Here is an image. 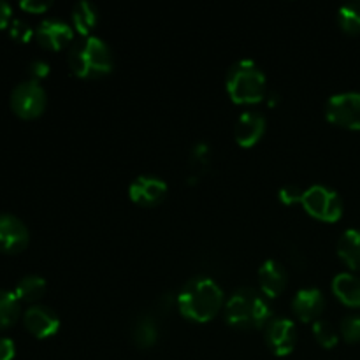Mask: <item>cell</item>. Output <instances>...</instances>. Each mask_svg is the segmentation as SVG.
Masks as SVG:
<instances>
[{"label": "cell", "mask_w": 360, "mask_h": 360, "mask_svg": "<svg viewBox=\"0 0 360 360\" xmlns=\"http://www.w3.org/2000/svg\"><path fill=\"white\" fill-rule=\"evenodd\" d=\"M224 304V292L211 278H193L179 292L178 306L185 319L192 322H210Z\"/></svg>", "instance_id": "cell-1"}, {"label": "cell", "mask_w": 360, "mask_h": 360, "mask_svg": "<svg viewBox=\"0 0 360 360\" xmlns=\"http://www.w3.org/2000/svg\"><path fill=\"white\" fill-rule=\"evenodd\" d=\"M271 306L262 292L255 288H239L225 304V320L238 329H260L271 322Z\"/></svg>", "instance_id": "cell-2"}, {"label": "cell", "mask_w": 360, "mask_h": 360, "mask_svg": "<svg viewBox=\"0 0 360 360\" xmlns=\"http://www.w3.org/2000/svg\"><path fill=\"white\" fill-rule=\"evenodd\" d=\"M69 65L76 76L84 79L102 77L112 70V55L101 37L84 35L69 51Z\"/></svg>", "instance_id": "cell-3"}, {"label": "cell", "mask_w": 360, "mask_h": 360, "mask_svg": "<svg viewBox=\"0 0 360 360\" xmlns=\"http://www.w3.org/2000/svg\"><path fill=\"white\" fill-rule=\"evenodd\" d=\"M225 83L236 104H257L266 97V74L250 58L236 62L229 69Z\"/></svg>", "instance_id": "cell-4"}, {"label": "cell", "mask_w": 360, "mask_h": 360, "mask_svg": "<svg viewBox=\"0 0 360 360\" xmlns=\"http://www.w3.org/2000/svg\"><path fill=\"white\" fill-rule=\"evenodd\" d=\"M301 204L311 217L322 221H338L343 214V202L338 192L323 185H313L302 193Z\"/></svg>", "instance_id": "cell-5"}, {"label": "cell", "mask_w": 360, "mask_h": 360, "mask_svg": "<svg viewBox=\"0 0 360 360\" xmlns=\"http://www.w3.org/2000/svg\"><path fill=\"white\" fill-rule=\"evenodd\" d=\"M11 108L20 118H37L46 108L44 88L34 79L16 84V88L11 94Z\"/></svg>", "instance_id": "cell-6"}, {"label": "cell", "mask_w": 360, "mask_h": 360, "mask_svg": "<svg viewBox=\"0 0 360 360\" xmlns=\"http://www.w3.org/2000/svg\"><path fill=\"white\" fill-rule=\"evenodd\" d=\"M326 116L334 125L345 129H360V94L357 91H345L333 95L326 105Z\"/></svg>", "instance_id": "cell-7"}, {"label": "cell", "mask_w": 360, "mask_h": 360, "mask_svg": "<svg viewBox=\"0 0 360 360\" xmlns=\"http://www.w3.org/2000/svg\"><path fill=\"white\" fill-rule=\"evenodd\" d=\"M167 193V183L157 176H139L129 186L130 199L143 207H153L164 200Z\"/></svg>", "instance_id": "cell-8"}, {"label": "cell", "mask_w": 360, "mask_h": 360, "mask_svg": "<svg viewBox=\"0 0 360 360\" xmlns=\"http://www.w3.org/2000/svg\"><path fill=\"white\" fill-rule=\"evenodd\" d=\"M266 340L271 350L276 355L283 357L288 355L295 347L297 341V329L295 323L287 316H280V319H273L267 323L266 329Z\"/></svg>", "instance_id": "cell-9"}, {"label": "cell", "mask_w": 360, "mask_h": 360, "mask_svg": "<svg viewBox=\"0 0 360 360\" xmlns=\"http://www.w3.org/2000/svg\"><path fill=\"white\" fill-rule=\"evenodd\" d=\"M72 27L65 23L58 18H48V20L41 21L39 27L35 28V39L39 44L51 51H58V49L65 48L70 41H72Z\"/></svg>", "instance_id": "cell-10"}, {"label": "cell", "mask_w": 360, "mask_h": 360, "mask_svg": "<svg viewBox=\"0 0 360 360\" xmlns=\"http://www.w3.org/2000/svg\"><path fill=\"white\" fill-rule=\"evenodd\" d=\"M28 245V229L13 214H0V252L20 253Z\"/></svg>", "instance_id": "cell-11"}, {"label": "cell", "mask_w": 360, "mask_h": 360, "mask_svg": "<svg viewBox=\"0 0 360 360\" xmlns=\"http://www.w3.org/2000/svg\"><path fill=\"white\" fill-rule=\"evenodd\" d=\"M23 323L28 333L34 334L35 338L44 340V338H49L58 333L60 319L55 311H51L46 306H32L25 313Z\"/></svg>", "instance_id": "cell-12"}, {"label": "cell", "mask_w": 360, "mask_h": 360, "mask_svg": "<svg viewBox=\"0 0 360 360\" xmlns=\"http://www.w3.org/2000/svg\"><path fill=\"white\" fill-rule=\"evenodd\" d=\"M323 308H326V299L319 288H301L295 294L294 301H292V309H294L295 316L302 322H311V320H319L322 315Z\"/></svg>", "instance_id": "cell-13"}, {"label": "cell", "mask_w": 360, "mask_h": 360, "mask_svg": "<svg viewBox=\"0 0 360 360\" xmlns=\"http://www.w3.org/2000/svg\"><path fill=\"white\" fill-rule=\"evenodd\" d=\"M266 132V118L259 111H245L236 123V143L250 148L259 143Z\"/></svg>", "instance_id": "cell-14"}, {"label": "cell", "mask_w": 360, "mask_h": 360, "mask_svg": "<svg viewBox=\"0 0 360 360\" xmlns=\"http://www.w3.org/2000/svg\"><path fill=\"white\" fill-rule=\"evenodd\" d=\"M287 271L281 266L278 260L269 259L260 266L259 269V283H260V292H262L266 297L274 299L285 290L287 287Z\"/></svg>", "instance_id": "cell-15"}, {"label": "cell", "mask_w": 360, "mask_h": 360, "mask_svg": "<svg viewBox=\"0 0 360 360\" xmlns=\"http://www.w3.org/2000/svg\"><path fill=\"white\" fill-rule=\"evenodd\" d=\"M333 292L343 304L360 308V278L350 273L338 274L333 280Z\"/></svg>", "instance_id": "cell-16"}, {"label": "cell", "mask_w": 360, "mask_h": 360, "mask_svg": "<svg viewBox=\"0 0 360 360\" xmlns=\"http://www.w3.org/2000/svg\"><path fill=\"white\" fill-rule=\"evenodd\" d=\"M338 253L347 266L360 271V231L350 229L343 232L338 241Z\"/></svg>", "instance_id": "cell-17"}, {"label": "cell", "mask_w": 360, "mask_h": 360, "mask_svg": "<svg viewBox=\"0 0 360 360\" xmlns=\"http://www.w3.org/2000/svg\"><path fill=\"white\" fill-rule=\"evenodd\" d=\"M97 7L90 2H77L72 9V25L81 35H88L97 25Z\"/></svg>", "instance_id": "cell-18"}, {"label": "cell", "mask_w": 360, "mask_h": 360, "mask_svg": "<svg viewBox=\"0 0 360 360\" xmlns=\"http://www.w3.org/2000/svg\"><path fill=\"white\" fill-rule=\"evenodd\" d=\"M46 292V280L41 276H35V274H30V276L21 278L20 283L16 285V297L20 301L25 302H35L44 295Z\"/></svg>", "instance_id": "cell-19"}, {"label": "cell", "mask_w": 360, "mask_h": 360, "mask_svg": "<svg viewBox=\"0 0 360 360\" xmlns=\"http://www.w3.org/2000/svg\"><path fill=\"white\" fill-rule=\"evenodd\" d=\"M20 316V299L14 292L0 290V329L13 326Z\"/></svg>", "instance_id": "cell-20"}, {"label": "cell", "mask_w": 360, "mask_h": 360, "mask_svg": "<svg viewBox=\"0 0 360 360\" xmlns=\"http://www.w3.org/2000/svg\"><path fill=\"white\" fill-rule=\"evenodd\" d=\"M134 343L137 345L139 348H150L157 343L158 338V330L157 326L151 319H141L139 322L136 323L134 327Z\"/></svg>", "instance_id": "cell-21"}, {"label": "cell", "mask_w": 360, "mask_h": 360, "mask_svg": "<svg viewBox=\"0 0 360 360\" xmlns=\"http://www.w3.org/2000/svg\"><path fill=\"white\" fill-rule=\"evenodd\" d=\"M338 21L347 34H360V4H348L341 7Z\"/></svg>", "instance_id": "cell-22"}, {"label": "cell", "mask_w": 360, "mask_h": 360, "mask_svg": "<svg viewBox=\"0 0 360 360\" xmlns=\"http://www.w3.org/2000/svg\"><path fill=\"white\" fill-rule=\"evenodd\" d=\"M313 334H315L316 341H319L323 348L336 347L338 340H340L333 323L327 322V320H316V322L313 323Z\"/></svg>", "instance_id": "cell-23"}, {"label": "cell", "mask_w": 360, "mask_h": 360, "mask_svg": "<svg viewBox=\"0 0 360 360\" xmlns=\"http://www.w3.org/2000/svg\"><path fill=\"white\" fill-rule=\"evenodd\" d=\"M341 336H343L348 343H357V341H360V316L359 315L345 316L343 322H341Z\"/></svg>", "instance_id": "cell-24"}, {"label": "cell", "mask_w": 360, "mask_h": 360, "mask_svg": "<svg viewBox=\"0 0 360 360\" xmlns=\"http://www.w3.org/2000/svg\"><path fill=\"white\" fill-rule=\"evenodd\" d=\"M190 164L193 171H202L210 164V146L206 143H197L190 153Z\"/></svg>", "instance_id": "cell-25"}, {"label": "cell", "mask_w": 360, "mask_h": 360, "mask_svg": "<svg viewBox=\"0 0 360 360\" xmlns=\"http://www.w3.org/2000/svg\"><path fill=\"white\" fill-rule=\"evenodd\" d=\"M9 32H11V37L16 39V41L20 42H28L35 35V32L32 30L30 25L23 20H14L13 23H11Z\"/></svg>", "instance_id": "cell-26"}, {"label": "cell", "mask_w": 360, "mask_h": 360, "mask_svg": "<svg viewBox=\"0 0 360 360\" xmlns=\"http://www.w3.org/2000/svg\"><path fill=\"white\" fill-rule=\"evenodd\" d=\"M302 193H304V190H301L299 186L285 185L283 188H280V192H278V197H280L281 202L287 204V206H290V204L301 202Z\"/></svg>", "instance_id": "cell-27"}, {"label": "cell", "mask_w": 360, "mask_h": 360, "mask_svg": "<svg viewBox=\"0 0 360 360\" xmlns=\"http://www.w3.org/2000/svg\"><path fill=\"white\" fill-rule=\"evenodd\" d=\"M20 7L23 11H27V13L39 14L48 11L51 7V2L49 0H23V2H20Z\"/></svg>", "instance_id": "cell-28"}, {"label": "cell", "mask_w": 360, "mask_h": 360, "mask_svg": "<svg viewBox=\"0 0 360 360\" xmlns=\"http://www.w3.org/2000/svg\"><path fill=\"white\" fill-rule=\"evenodd\" d=\"M28 72L34 77V81L42 79V77H46L49 74V63L46 62V60H34V62H30V65H28Z\"/></svg>", "instance_id": "cell-29"}, {"label": "cell", "mask_w": 360, "mask_h": 360, "mask_svg": "<svg viewBox=\"0 0 360 360\" xmlns=\"http://www.w3.org/2000/svg\"><path fill=\"white\" fill-rule=\"evenodd\" d=\"M14 343L7 338H0V360H13Z\"/></svg>", "instance_id": "cell-30"}, {"label": "cell", "mask_w": 360, "mask_h": 360, "mask_svg": "<svg viewBox=\"0 0 360 360\" xmlns=\"http://www.w3.org/2000/svg\"><path fill=\"white\" fill-rule=\"evenodd\" d=\"M11 14H13V9H11L9 4L4 2V0H0V30L9 25Z\"/></svg>", "instance_id": "cell-31"}]
</instances>
